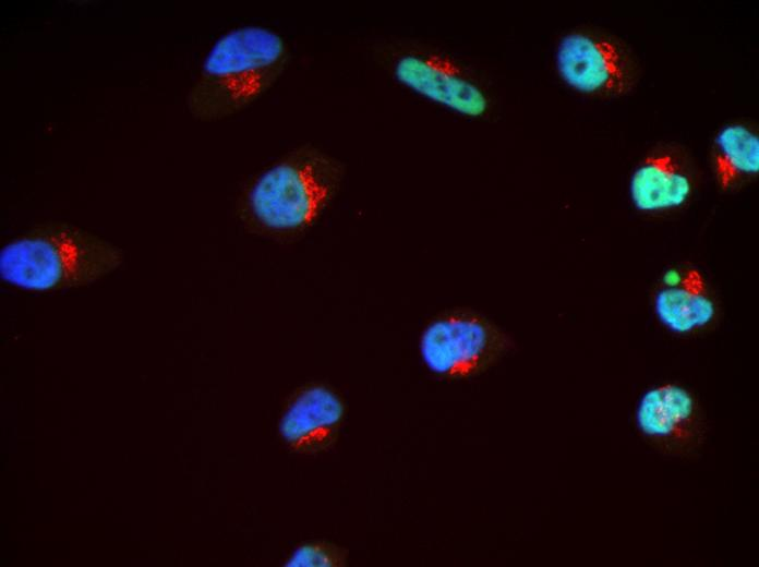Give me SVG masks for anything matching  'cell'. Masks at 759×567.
<instances>
[{
    "mask_svg": "<svg viewBox=\"0 0 759 567\" xmlns=\"http://www.w3.org/2000/svg\"><path fill=\"white\" fill-rule=\"evenodd\" d=\"M345 173V165L328 152L300 144L252 177L239 196L238 217L254 236L296 243L323 219Z\"/></svg>",
    "mask_w": 759,
    "mask_h": 567,
    "instance_id": "obj_1",
    "label": "cell"
},
{
    "mask_svg": "<svg viewBox=\"0 0 759 567\" xmlns=\"http://www.w3.org/2000/svg\"><path fill=\"white\" fill-rule=\"evenodd\" d=\"M289 60V44L270 27L246 24L225 32L205 55L189 89V112L205 122L239 113L276 84Z\"/></svg>",
    "mask_w": 759,
    "mask_h": 567,
    "instance_id": "obj_2",
    "label": "cell"
},
{
    "mask_svg": "<svg viewBox=\"0 0 759 567\" xmlns=\"http://www.w3.org/2000/svg\"><path fill=\"white\" fill-rule=\"evenodd\" d=\"M123 252L68 222L36 226L0 250V278L15 289L46 293L89 286L115 272Z\"/></svg>",
    "mask_w": 759,
    "mask_h": 567,
    "instance_id": "obj_3",
    "label": "cell"
},
{
    "mask_svg": "<svg viewBox=\"0 0 759 567\" xmlns=\"http://www.w3.org/2000/svg\"><path fill=\"white\" fill-rule=\"evenodd\" d=\"M516 347L509 331L470 306H453L434 314L424 324L418 341L422 365L443 383L478 378Z\"/></svg>",
    "mask_w": 759,
    "mask_h": 567,
    "instance_id": "obj_4",
    "label": "cell"
},
{
    "mask_svg": "<svg viewBox=\"0 0 759 567\" xmlns=\"http://www.w3.org/2000/svg\"><path fill=\"white\" fill-rule=\"evenodd\" d=\"M562 81L582 95L617 98L632 92L640 63L631 48L609 33L578 29L565 34L555 52Z\"/></svg>",
    "mask_w": 759,
    "mask_h": 567,
    "instance_id": "obj_5",
    "label": "cell"
},
{
    "mask_svg": "<svg viewBox=\"0 0 759 567\" xmlns=\"http://www.w3.org/2000/svg\"><path fill=\"white\" fill-rule=\"evenodd\" d=\"M634 424L644 443L673 458L695 456L708 435L699 398L677 382H662L646 389L637 400Z\"/></svg>",
    "mask_w": 759,
    "mask_h": 567,
    "instance_id": "obj_6",
    "label": "cell"
},
{
    "mask_svg": "<svg viewBox=\"0 0 759 567\" xmlns=\"http://www.w3.org/2000/svg\"><path fill=\"white\" fill-rule=\"evenodd\" d=\"M388 68L398 84L453 112L478 118L489 109L483 88L446 55L397 46L388 53Z\"/></svg>",
    "mask_w": 759,
    "mask_h": 567,
    "instance_id": "obj_7",
    "label": "cell"
},
{
    "mask_svg": "<svg viewBox=\"0 0 759 567\" xmlns=\"http://www.w3.org/2000/svg\"><path fill=\"white\" fill-rule=\"evenodd\" d=\"M699 183L700 171L690 152L678 143H660L634 167L629 201L642 215H667L688 205Z\"/></svg>",
    "mask_w": 759,
    "mask_h": 567,
    "instance_id": "obj_8",
    "label": "cell"
},
{
    "mask_svg": "<svg viewBox=\"0 0 759 567\" xmlns=\"http://www.w3.org/2000/svg\"><path fill=\"white\" fill-rule=\"evenodd\" d=\"M652 311L662 328L682 338L715 327L720 306L714 289L697 265L688 262L666 267L652 291Z\"/></svg>",
    "mask_w": 759,
    "mask_h": 567,
    "instance_id": "obj_9",
    "label": "cell"
},
{
    "mask_svg": "<svg viewBox=\"0 0 759 567\" xmlns=\"http://www.w3.org/2000/svg\"><path fill=\"white\" fill-rule=\"evenodd\" d=\"M345 413V402L336 390L325 384H309L288 400L279 434L296 453H318L336 441Z\"/></svg>",
    "mask_w": 759,
    "mask_h": 567,
    "instance_id": "obj_10",
    "label": "cell"
},
{
    "mask_svg": "<svg viewBox=\"0 0 759 567\" xmlns=\"http://www.w3.org/2000/svg\"><path fill=\"white\" fill-rule=\"evenodd\" d=\"M714 180L724 193H734L759 174V132L749 121L724 124L715 133L710 152Z\"/></svg>",
    "mask_w": 759,
    "mask_h": 567,
    "instance_id": "obj_11",
    "label": "cell"
},
{
    "mask_svg": "<svg viewBox=\"0 0 759 567\" xmlns=\"http://www.w3.org/2000/svg\"><path fill=\"white\" fill-rule=\"evenodd\" d=\"M348 552L323 542L304 543L296 547L285 562L287 567H337L347 562Z\"/></svg>",
    "mask_w": 759,
    "mask_h": 567,
    "instance_id": "obj_12",
    "label": "cell"
}]
</instances>
